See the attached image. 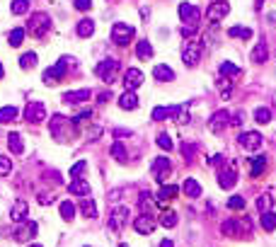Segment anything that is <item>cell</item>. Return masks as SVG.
I'll return each mask as SVG.
<instances>
[{
  "instance_id": "cell-1",
  "label": "cell",
  "mask_w": 276,
  "mask_h": 247,
  "mask_svg": "<svg viewBox=\"0 0 276 247\" xmlns=\"http://www.w3.org/2000/svg\"><path fill=\"white\" fill-rule=\"evenodd\" d=\"M49 129H51V136H54L56 141H61V143L70 141L73 134H75V124H73V119H66L63 114H54Z\"/></svg>"
},
{
  "instance_id": "cell-2",
  "label": "cell",
  "mask_w": 276,
  "mask_h": 247,
  "mask_svg": "<svg viewBox=\"0 0 276 247\" xmlns=\"http://www.w3.org/2000/svg\"><path fill=\"white\" fill-rule=\"evenodd\" d=\"M49 29H51V17H49L46 12H36V15H32V20H29V24H27L24 32H29L32 36H36V39H42Z\"/></svg>"
},
{
  "instance_id": "cell-3",
  "label": "cell",
  "mask_w": 276,
  "mask_h": 247,
  "mask_svg": "<svg viewBox=\"0 0 276 247\" xmlns=\"http://www.w3.org/2000/svg\"><path fill=\"white\" fill-rule=\"evenodd\" d=\"M133 34H136V29H133L131 24L126 22H116L114 27H111V42L116 46H126L133 42Z\"/></svg>"
},
{
  "instance_id": "cell-4",
  "label": "cell",
  "mask_w": 276,
  "mask_h": 247,
  "mask_svg": "<svg viewBox=\"0 0 276 247\" xmlns=\"http://www.w3.org/2000/svg\"><path fill=\"white\" fill-rule=\"evenodd\" d=\"M218 184H221V189H232L238 184V165H235V160H230L228 165H223L218 170Z\"/></svg>"
},
{
  "instance_id": "cell-5",
  "label": "cell",
  "mask_w": 276,
  "mask_h": 247,
  "mask_svg": "<svg viewBox=\"0 0 276 247\" xmlns=\"http://www.w3.org/2000/svg\"><path fill=\"white\" fill-rule=\"evenodd\" d=\"M95 73H97V75H100V78L109 85V83L116 80V73H119V61H114V58H104L100 66L95 68Z\"/></svg>"
},
{
  "instance_id": "cell-6",
  "label": "cell",
  "mask_w": 276,
  "mask_h": 247,
  "mask_svg": "<svg viewBox=\"0 0 276 247\" xmlns=\"http://www.w3.org/2000/svg\"><path fill=\"white\" fill-rule=\"evenodd\" d=\"M36 230H39V225L34 223V221H20L17 228H15V233H12V237H15L17 242H27V240H34V237H36Z\"/></svg>"
},
{
  "instance_id": "cell-7",
  "label": "cell",
  "mask_w": 276,
  "mask_h": 247,
  "mask_svg": "<svg viewBox=\"0 0 276 247\" xmlns=\"http://www.w3.org/2000/svg\"><path fill=\"white\" fill-rule=\"evenodd\" d=\"M230 12V3H225V0H213L209 5V10H206V17H209L211 24H218Z\"/></svg>"
},
{
  "instance_id": "cell-8",
  "label": "cell",
  "mask_w": 276,
  "mask_h": 247,
  "mask_svg": "<svg viewBox=\"0 0 276 247\" xmlns=\"http://www.w3.org/2000/svg\"><path fill=\"white\" fill-rule=\"evenodd\" d=\"M201 42H187L184 49H182V61H184V66H196L201 61Z\"/></svg>"
},
{
  "instance_id": "cell-9",
  "label": "cell",
  "mask_w": 276,
  "mask_h": 247,
  "mask_svg": "<svg viewBox=\"0 0 276 247\" xmlns=\"http://www.w3.org/2000/svg\"><path fill=\"white\" fill-rule=\"evenodd\" d=\"M179 20L184 24H189V27H196L201 20V12L196 5H191V3H182L179 5Z\"/></svg>"
},
{
  "instance_id": "cell-10",
  "label": "cell",
  "mask_w": 276,
  "mask_h": 247,
  "mask_svg": "<svg viewBox=\"0 0 276 247\" xmlns=\"http://www.w3.org/2000/svg\"><path fill=\"white\" fill-rule=\"evenodd\" d=\"M238 143H240V148H245V150H259L262 148V143H264V138H262V134H257V131H245V134L238 136Z\"/></svg>"
},
{
  "instance_id": "cell-11",
  "label": "cell",
  "mask_w": 276,
  "mask_h": 247,
  "mask_svg": "<svg viewBox=\"0 0 276 247\" xmlns=\"http://www.w3.org/2000/svg\"><path fill=\"white\" fill-rule=\"evenodd\" d=\"M42 78H44L46 85H56L58 80H63V78H66V58H61L58 63H54L51 68H46Z\"/></svg>"
},
{
  "instance_id": "cell-12",
  "label": "cell",
  "mask_w": 276,
  "mask_h": 247,
  "mask_svg": "<svg viewBox=\"0 0 276 247\" xmlns=\"http://www.w3.org/2000/svg\"><path fill=\"white\" fill-rule=\"evenodd\" d=\"M24 119L29 124H42L46 119V107L42 102H29L24 109Z\"/></svg>"
},
{
  "instance_id": "cell-13",
  "label": "cell",
  "mask_w": 276,
  "mask_h": 247,
  "mask_svg": "<svg viewBox=\"0 0 276 247\" xmlns=\"http://www.w3.org/2000/svg\"><path fill=\"white\" fill-rule=\"evenodd\" d=\"M150 170H153V175L157 177V182H160V184H165L167 175L172 172V162H170L167 157H155L153 165H150Z\"/></svg>"
},
{
  "instance_id": "cell-14",
  "label": "cell",
  "mask_w": 276,
  "mask_h": 247,
  "mask_svg": "<svg viewBox=\"0 0 276 247\" xmlns=\"http://www.w3.org/2000/svg\"><path fill=\"white\" fill-rule=\"evenodd\" d=\"M126 221H129V209L126 206H116V209H111L109 214V228L111 230H122L124 225H126Z\"/></svg>"
},
{
  "instance_id": "cell-15",
  "label": "cell",
  "mask_w": 276,
  "mask_h": 247,
  "mask_svg": "<svg viewBox=\"0 0 276 247\" xmlns=\"http://www.w3.org/2000/svg\"><path fill=\"white\" fill-rule=\"evenodd\" d=\"M133 230H136L138 235H150L155 230V218L150 214H141L133 221Z\"/></svg>"
},
{
  "instance_id": "cell-16",
  "label": "cell",
  "mask_w": 276,
  "mask_h": 247,
  "mask_svg": "<svg viewBox=\"0 0 276 247\" xmlns=\"http://www.w3.org/2000/svg\"><path fill=\"white\" fill-rule=\"evenodd\" d=\"M228 124H230V112H228V109H218V112L209 119V129L213 134H221Z\"/></svg>"
},
{
  "instance_id": "cell-17",
  "label": "cell",
  "mask_w": 276,
  "mask_h": 247,
  "mask_svg": "<svg viewBox=\"0 0 276 247\" xmlns=\"http://www.w3.org/2000/svg\"><path fill=\"white\" fill-rule=\"evenodd\" d=\"M141 85H143V70L141 68H129L124 73V88L133 92L136 88H141Z\"/></svg>"
},
{
  "instance_id": "cell-18",
  "label": "cell",
  "mask_w": 276,
  "mask_h": 247,
  "mask_svg": "<svg viewBox=\"0 0 276 247\" xmlns=\"http://www.w3.org/2000/svg\"><path fill=\"white\" fill-rule=\"evenodd\" d=\"M177 194H179V187H177V184H163V187H160V191H157V196H155V203L167 206V203L172 201Z\"/></svg>"
},
{
  "instance_id": "cell-19",
  "label": "cell",
  "mask_w": 276,
  "mask_h": 247,
  "mask_svg": "<svg viewBox=\"0 0 276 247\" xmlns=\"http://www.w3.org/2000/svg\"><path fill=\"white\" fill-rule=\"evenodd\" d=\"M177 112H179V104H167V107H155L150 116H153V121H165L170 116H177Z\"/></svg>"
},
{
  "instance_id": "cell-20",
  "label": "cell",
  "mask_w": 276,
  "mask_h": 247,
  "mask_svg": "<svg viewBox=\"0 0 276 247\" xmlns=\"http://www.w3.org/2000/svg\"><path fill=\"white\" fill-rule=\"evenodd\" d=\"M153 78L157 80V83H172V80H175V70L167 66V63H157V66L153 68Z\"/></svg>"
},
{
  "instance_id": "cell-21",
  "label": "cell",
  "mask_w": 276,
  "mask_h": 247,
  "mask_svg": "<svg viewBox=\"0 0 276 247\" xmlns=\"http://www.w3.org/2000/svg\"><path fill=\"white\" fill-rule=\"evenodd\" d=\"M68 191L75 194V196H90L92 187H90V182H85L83 177H77V180H73L70 184H68Z\"/></svg>"
},
{
  "instance_id": "cell-22",
  "label": "cell",
  "mask_w": 276,
  "mask_h": 247,
  "mask_svg": "<svg viewBox=\"0 0 276 247\" xmlns=\"http://www.w3.org/2000/svg\"><path fill=\"white\" fill-rule=\"evenodd\" d=\"M90 95H92L90 90H70L63 95V102L66 104H80V102H88Z\"/></svg>"
},
{
  "instance_id": "cell-23",
  "label": "cell",
  "mask_w": 276,
  "mask_h": 247,
  "mask_svg": "<svg viewBox=\"0 0 276 247\" xmlns=\"http://www.w3.org/2000/svg\"><path fill=\"white\" fill-rule=\"evenodd\" d=\"M119 107H122L124 112H131V109H136L138 107V95L136 92H131V90H126L119 97Z\"/></svg>"
},
{
  "instance_id": "cell-24",
  "label": "cell",
  "mask_w": 276,
  "mask_h": 247,
  "mask_svg": "<svg viewBox=\"0 0 276 247\" xmlns=\"http://www.w3.org/2000/svg\"><path fill=\"white\" fill-rule=\"evenodd\" d=\"M266 155H257L250 160V177H262V172L266 170Z\"/></svg>"
},
{
  "instance_id": "cell-25",
  "label": "cell",
  "mask_w": 276,
  "mask_h": 247,
  "mask_svg": "<svg viewBox=\"0 0 276 247\" xmlns=\"http://www.w3.org/2000/svg\"><path fill=\"white\" fill-rule=\"evenodd\" d=\"M250 58H252L254 63H264V61H269V46H266L264 42H259V44L252 49Z\"/></svg>"
},
{
  "instance_id": "cell-26",
  "label": "cell",
  "mask_w": 276,
  "mask_h": 247,
  "mask_svg": "<svg viewBox=\"0 0 276 247\" xmlns=\"http://www.w3.org/2000/svg\"><path fill=\"white\" fill-rule=\"evenodd\" d=\"M182 191L187 194L189 199H196V196H201V184L194 177H189V180H184V184H182Z\"/></svg>"
},
{
  "instance_id": "cell-27",
  "label": "cell",
  "mask_w": 276,
  "mask_h": 247,
  "mask_svg": "<svg viewBox=\"0 0 276 247\" xmlns=\"http://www.w3.org/2000/svg\"><path fill=\"white\" fill-rule=\"evenodd\" d=\"M27 214H29V206H27V201H17L15 206H12L10 218L15 221V223H20V221H24V218H27Z\"/></svg>"
},
{
  "instance_id": "cell-28",
  "label": "cell",
  "mask_w": 276,
  "mask_h": 247,
  "mask_svg": "<svg viewBox=\"0 0 276 247\" xmlns=\"http://www.w3.org/2000/svg\"><path fill=\"white\" fill-rule=\"evenodd\" d=\"M17 116H20V109H17V107H12V104L0 107V124H10V121H15Z\"/></svg>"
},
{
  "instance_id": "cell-29",
  "label": "cell",
  "mask_w": 276,
  "mask_h": 247,
  "mask_svg": "<svg viewBox=\"0 0 276 247\" xmlns=\"http://www.w3.org/2000/svg\"><path fill=\"white\" fill-rule=\"evenodd\" d=\"M8 146H10V150H12V153H15V155H22V153H24L22 136L17 134V131H12V134L8 136Z\"/></svg>"
},
{
  "instance_id": "cell-30",
  "label": "cell",
  "mask_w": 276,
  "mask_h": 247,
  "mask_svg": "<svg viewBox=\"0 0 276 247\" xmlns=\"http://www.w3.org/2000/svg\"><path fill=\"white\" fill-rule=\"evenodd\" d=\"M80 214L85 216V218H97V203L85 196V199L80 201Z\"/></svg>"
},
{
  "instance_id": "cell-31",
  "label": "cell",
  "mask_w": 276,
  "mask_h": 247,
  "mask_svg": "<svg viewBox=\"0 0 276 247\" xmlns=\"http://www.w3.org/2000/svg\"><path fill=\"white\" fill-rule=\"evenodd\" d=\"M243 70H240V66H235L232 61H223L221 63V78H238Z\"/></svg>"
},
{
  "instance_id": "cell-32",
  "label": "cell",
  "mask_w": 276,
  "mask_h": 247,
  "mask_svg": "<svg viewBox=\"0 0 276 247\" xmlns=\"http://www.w3.org/2000/svg\"><path fill=\"white\" fill-rule=\"evenodd\" d=\"M221 233L223 235H230V237H240V221H235V218L225 221L221 225Z\"/></svg>"
},
{
  "instance_id": "cell-33",
  "label": "cell",
  "mask_w": 276,
  "mask_h": 247,
  "mask_svg": "<svg viewBox=\"0 0 276 247\" xmlns=\"http://www.w3.org/2000/svg\"><path fill=\"white\" fill-rule=\"evenodd\" d=\"M75 32H77V36L88 39V36H92V34H95V22H92V20H80V22H77V27H75Z\"/></svg>"
},
{
  "instance_id": "cell-34",
  "label": "cell",
  "mask_w": 276,
  "mask_h": 247,
  "mask_svg": "<svg viewBox=\"0 0 276 247\" xmlns=\"http://www.w3.org/2000/svg\"><path fill=\"white\" fill-rule=\"evenodd\" d=\"M136 56L141 58V61H148V58H153V46H150V42L141 39V42H138V46H136Z\"/></svg>"
},
{
  "instance_id": "cell-35",
  "label": "cell",
  "mask_w": 276,
  "mask_h": 247,
  "mask_svg": "<svg viewBox=\"0 0 276 247\" xmlns=\"http://www.w3.org/2000/svg\"><path fill=\"white\" fill-rule=\"evenodd\" d=\"M109 153H111V157L116 160V162H126L129 160V153H126V148H124V143H111V148H109Z\"/></svg>"
},
{
  "instance_id": "cell-36",
  "label": "cell",
  "mask_w": 276,
  "mask_h": 247,
  "mask_svg": "<svg viewBox=\"0 0 276 247\" xmlns=\"http://www.w3.org/2000/svg\"><path fill=\"white\" fill-rule=\"evenodd\" d=\"M58 211H61V218H63V221H73V218H75V203L73 201H61Z\"/></svg>"
},
{
  "instance_id": "cell-37",
  "label": "cell",
  "mask_w": 276,
  "mask_h": 247,
  "mask_svg": "<svg viewBox=\"0 0 276 247\" xmlns=\"http://www.w3.org/2000/svg\"><path fill=\"white\" fill-rule=\"evenodd\" d=\"M257 209H259V214L271 211V209H274V196H271V194H262V196L257 199Z\"/></svg>"
},
{
  "instance_id": "cell-38",
  "label": "cell",
  "mask_w": 276,
  "mask_h": 247,
  "mask_svg": "<svg viewBox=\"0 0 276 247\" xmlns=\"http://www.w3.org/2000/svg\"><path fill=\"white\" fill-rule=\"evenodd\" d=\"M24 36H27L24 27H17V29H12V32L8 34V42H10V46H22Z\"/></svg>"
},
{
  "instance_id": "cell-39",
  "label": "cell",
  "mask_w": 276,
  "mask_h": 247,
  "mask_svg": "<svg viewBox=\"0 0 276 247\" xmlns=\"http://www.w3.org/2000/svg\"><path fill=\"white\" fill-rule=\"evenodd\" d=\"M271 116H274V114H271L269 107H257V109H254V121L257 124H269Z\"/></svg>"
},
{
  "instance_id": "cell-40",
  "label": "cell",
  "mask_w": 276,
  "mask_h": 247,
  "mask_svg": "<svg viewBox=\"0 0 276 247\" xmlns=\"http://www.w3.org/2000/svg\"><path fill=\"white\" fill-rule=\"evenodd\" d=\"M228 34H230L232 39H250L254 32L250 29V27H240V24H238V27H230V29H228Z\"/></svg>"
},
{
  "instance_id": "cell-41",
  "label": "cell",
  "mask_w": 276,
  "mask_h": 247,
  "mask_svg": "<svg viewBox=\"0 0 276 247\" xmlns=\"http://www.w3.org/2000/svg\"><path fill=\"white\" fill-rule=\"evenodd\" d=\"M36 61H39V58H36V54H34V51H27V54H22V56H20V66H22L24 70H32V68L36 66Z\"/></svg>"
},
{
  "instance_id": "cell-42",
  "label": "cell",
  "mask_w": 276,
  "mask_h": 247,
  "mask_svg": "<svg viewBox=\"0 0 276 247\" xmlns=\"http://www.w3.org/2000/svg\"><path fill=\"white\" fill-rule=\"evenodd\" d=\"M138 206H141L143 214H150V211H153V194H150V191H141V201H138Z\"/></svg>"
},
{
  "instance_id": "cell-43",
  "label": "cell",
  "mask_w": 276,
  "mask_h": 247,
  "mask_svg": "<svg viewBox=\"0 0 276 247\" xmlns=\"http://www.w3.org/2000/svg\"><path fill=\"white\" fill-rule=\"evenodd\" d=\"M262 228H264L266 233L276 230V214H274V211H266V214H262Z\"/></svg>"
},
{
  "instance_id": "cell-44",
  "label": "cell",
  "mask_w": 276,
  "mask_h": 247,
  "mask_svg": "<svg viewBox=\"0 0 276 247\" xmlns=\"http://www.w3.org/2000/svg\"><path fill=\"white\" fill-rule=\"evenodd\" d=\"M10 10L12 15H27L29 12V0H12Z\"/></svg>"
},
{
  "instance_id": "cell-45",
  "label": "cell",
  "mask_w": 276,
  "mask_h": 247,
  "mask_svg": "<svg viewBox=\"0 0 276 247\" xmlns=\"http://www.w3.org/2000/svg\"><path fill=\"white\" fill-rule=\"evenodd\" d=\"M12 172V160L8 155H0V177H8Z\"/></svg>"
},
{
  "instance_id": "cell-46",
  "label": "cell",
  "mask_w": 276,
  "mask_h": 247,
  "mask_svg": "<svg viewBox=\"0 0 276 247\" xmlns=\"http://www.w3.org/2000/svg\"><path fill=\"white\" fill-rule=\"evenodd\" d=\"M228 209H230V211H243V209H245V199H243V196H238V194L230 196V199H228Z\"/></svg>"
},
{
  "instance_id": "cell-47",
  "label": "cell",
  "mask_w": 276,
  "mask_h": 247,
  "mask_svg": "<svg viewBox=\"0 0 276 247\" xmlns=\"http://www.w3.org/2000/svg\"><path fill=\"white\" fill-rule=\"evenodd\" d=\"M160 223L165 225V228H175V225H177V214H175V211H165L163 218H160Z\"/></svg>"
},
{
  "instance_id": "cell-48",
  "label": "cell",
  "mask_w": 276,
  "mask_h": 247,
  "mask_svg": "<svg viewBox=\"0 0 276 247\" xmlns=\"http://www.w3.org/2000/svg\"><path fill=\"white\" fill-rule=\"evenodd\" d=\"M157 146L163 148V150H172V148H175V143H172L170 134H160V136H157Z\"/></svg>"
},
{
  "instance_id": "cell-49",
  "label": "cell",
  "mask_w": 276,
  "mask_h": 247,
  "mask_svg": "<svg viewBox=\"0 0 276 247\" xmlns=\"http://www.w3.org/2000/svg\"><path fill=\"white\" fill-rule=\"evenodd\" d=\"M177 121L182 124H189V104H179V112H177Z\"/></svg>"
},
{
  "instance_id": "cell-50",
  "label": "cell",
  "mask_w": 276,
  "mask_h": 247,
  "mask_svg": "<svg viewBox=\"0 0 276 247\" xmlns=\"http://www.w3.org/2000/svg\"><path fill=\"white\" fill-rule=\"evenodd\" d=\"M85 168H88V165H85V160H77L75 165L70 168V177H73V180H77V177L85 172Z\"/></svg>"
},
{
  "instance_id": "cell-51",
  "label": "cell",
  "mask_w": 276,
  "mask_h": 247,
  "mask_svg": "<svg viewBox=\"0 0 276 247\" xmlns=\"http://www.w3.org/2000/svg\"><path fill=\"white\" fill-rule=\"evenodd\" d=\"M182 153H184V157H187V160H191V157H194V153H196V146H194V143H184Z\"/></svg>"
},
{
  "instance_id": "cell-52",
  "label": "cell",
  "mask_w": 276,
  "mask_h": 247,
  "mask_svg": "<svg viewBox=\"0 0 276 247\" xmlns=\"http://www.w3.org/2000/svg\"><path fill=\"white\" fill-rule=\"evenodd\" d=\"M90 8H92V0H75V10L88 12Z\"/></svg>"
},
{
  "instance_id": "cell-53",
  "label": "cell",
  "mask_w": 276,
  "mask_h": 247,
  "mask_svg": "<svg viewBox=\"0 0 276 247\" xmlns=\"http://www.w3.org/2000/svg\"><path fill=\"white\" fill-rule=\"evenodd\" d=\"M206 162H209L211 168H221V162H223V155H211L209 160H206Z\"/></svg>"
},
{
  "instance_id": "cell-54",
  "label": "cell",
  "mask_w": 276,
  "mask_h": 247,
  "mask_svg": "<svg viewBox=\"0 0 276 247\" xmlns=\"http://www.w3.org/2000/svg\"><path fill=\"white\" fill-rule=\"evenodd\" d=\"M49 199H51L49 194H39V203H51V201H49Z\"/></svg>"
},
{
  "instance_id": "cell-55",
  "label": "cell",
  "mask_w": 276,
  "mask_h": 247,
  "mask_svg": "<svg viewBox=\"0 0 276 247\" xmlns=\"http://www.w3.org/2000/svg\"><path fill=\"white\" fill-rule=\"evenodd\" d=\"M109 97H111L109 92H102V95H100V97H97V100H100V102H107V100H109Z\"/></svg>"
},
{
  "instance_id": "cell-56",
  "label": "cell",
  "mask_w": 276,
  "mask_h": 247,
  "mask_svg": "<svg viewBox=\"0 0 276 247\" xmlns=\"http://www.w3.org/2000/svg\"><path fill=\"white\" fill-rule=\"evenodd\" d=\"M114 134H116V136H129V134H131V131H126V129H116Z\"/></svg>"
},
{
  "instance_id": "cell-57",
  "label": "cell",
  "mask_w": 276,
  "mask_h": 247,
  "mask_svg": "<svg viewBox=\"0 0 276 247\" xmlns=\"http://www.w3.org/2000/svg\"><path fill=\"white\" fill-rule=\"evenodd\" d=\"M160 247H175V242H172V240H163V242H160Z\"/></svg>"
},
{
  "instance_id": "cell-58",
  "label": "cell",
  "mask_w": 276,
  "mask_h": 247,
  "mask_svg": "<svg viewBox=\"0 0 276 247\" xmlns=\"http://www.w3.org/2000/svg\"><path fill=\"white\" fill-rule=\"evenodd\" d=\"M254 5H257V10H262V5H264V0H257Z\"/></svg>"
},
{
  "instance_id": "cell-59",
  "label": "cell",
  "mask_w": 276,
  "mask_h": 247,
  "mask_svg": "<svg viewBox=\"0 0 276 247\" xmlns=\"http://www.w3.org/2000/svg\"><path fill=\"white\" fill-rule=\"evenodd\" d=\"M3 75H5V68H3V63H0V78H3Z\"/></svg>"
},
{
  "instance_id": "cell-60",
  "label": "cell",
  "mask_w": 276,
  "mask_h": 247,
  "mask_svg": "<svg viewBox=\"0 0 276 247\" xmlns=\"http://www.w3.org/2000/svg\"><path fill=\"white\" fill-rule=\"evenodd\" d=\"M119 247H129V245H126V242H122V245H119Z\"/></svg>"
},
{
  "instance_id": "cell-61",
  "label": "cell",
  "mask_w": 276,
  "mask_h": 247,
  "mask_svg": "<svg viewBox=\"0 0 276 247\" xmlns=\"http://www.w3.org/2000/svg\"><path fill=\"white\" fill-rule=\"evenodd\" d=\"M29 247H42V245H29Z\"/></svg>"
},
{
  "instance_id": "cell-62",
  "label": "cell",
  "mask_w": 276,
  "mask_h": 247,
  "mask_svg": "<svg viewBox=\"0 0 276 247\" xmlns=\"http://www.w3.org/2000/svg\"><path fill=\"white\" fill-rule=\"evenodd\" d=\"M211 3H213V0H211Z\"/></svg>"
}]
</instances>
